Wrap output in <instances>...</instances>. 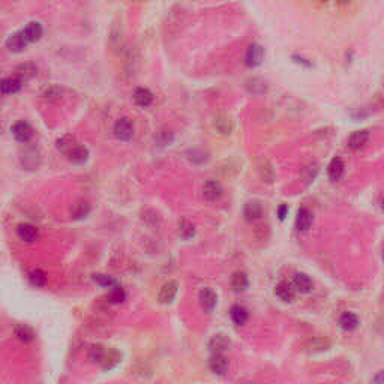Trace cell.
I'll return each mask as SVG.
<instances>
[{
	"label": "cell",
	"mask_w": 384,
	"mask_h": 384,
	"mask_svg": "<svg viewBox=\"0 0 384 384\" xmlns=\"http://www.w3.org/2000/svg\"><path fill=\"white\" fill-rule=\"evenodd\" d=\"M93 282L104 288H111L114 287V285H117V281H116V279H113V278L108 276V275H104V273H96V275H93Z\"/></svg>",
	"instance_id": "37"
},
{
	"label": "cell",
	"mask_w": 384,
	"mask_h": 384,
	"mask_svg": "<svg viewBox=\"0 0 384 384\" xmlns=\"http://www.w3.org/2000/svg\"><path fill=\"white\" fill-rule=\"evenodd\" d=\"M263 57H264L263 47L258 45V44H252V45H249V48H248V51L245 54V65L249 66V68H255V66L261 65Z\"/></svg>",
	"instance_id": "4"
},
{
	"label": "cell",
	"mask_w": 384,
	"mask_h": 384,
	"mask_svg": "<svg viewBox=\"0 0 384 384\" xmlns=\"http://www.w3.org/2000/svg\"><path fill=\"white\" fill-rule=\"evenodd\" d=\"M125 299H126V293H125V290L120 287L119 284L114 285V287H111L110 293L107 294V300H108L110 303H113V305H117V303L125 302Z\"/></svg>",
	"instance_id": "32"
},
{
	"label": "cell",
	"mask_w": 384,
	"mask_h": 384,
	"mask_svg": "<svg viewBox=\"0 0 384 384\" xmlns=\"http://www.w3.org/2000/svg\"><path fill=\"white\" fill-rule=\"evenodd\" d=\"M258 174H260V177L266 182V183H272L273 180H275V168H273V165L270 164V161L267 159H261L260 162H258Z\"/></svg>",
	"instance_id": "26"
},
{
	"label": "cell",
	"mask_w": 384,
	"mask_h": 384,
	"mask_svg": "<svg viewBox=\"0 0 384 384\" xmlns=\"http://www.w3.org/2000/svg\"><path fill=\"white\" fill-rule=\"evenodd\" d=\"M173 132L168 131V129H162V131H159L158 134L155 135V141H156V144H159V146H167V144H170V143L173 141Z\"/></svg>",
	"instance_id": "38"
},
{
	"label": "cell",
	"mask_w": 384,
	"mask_h": 384,
	"mask_svg": "<svg viewBox=\"0 0 384 384\" xmlns=\"http://www.w3.org/2000/svg\"><path fill=\"white\" fill-rule=\"evenodd\" d=\"M17 236L23 242H35L38 239V228L32 224H20L17 227Z\"/></svg>",
	"instance_id": "14"
},
{
	"label": "cell",
	"mask_w": 384,
	"mask_h": 384,
	"mask_svg": "<svg viewBox=\"0 0 384 384\" xmlns=\"http://www.w3.org/2000/svg\"><path fill=\"white\" fill-rule=\"evenodd\" d=\"M176 294H177V284L174 281H168L162 285L159 291V302L164 305H168L173 302Z\"/></svg>",
	"instance_id": "15"
},
{
	"label": "cell",
	"mask_w": 384,
	"mask_h": 384,
	"mask_svg": "<svg viewBox=\"0 0 384 384\" xmlns=\"http://www.w3.org/2000/svg\"><path fill=\"white\" fill-rule=\"evenodd\" d=\"M114 135L122 141H129L134 137V125L129 119H119L114 125Z\"/></svg>",
	"instance_id": "2"
},
{
	"label": "cell",
	"mask_w": 384,
	"mask_h": 384,
	"mask_svg": "<svg viewBox=\"0 0 384 384\" xmlns=\"http://www.w3.org/2000/svg\"><path fill=\"white\" fill-rule=\"evenodd\" d=\"M368 138H369V134L366 131H356L348 138V147L351 150L357 152V150L365 147V144L368 143Z\"/></svg>",
	"instance_id": "17"
},
{
	"label": "cell",
	"mask_w": 384,
	"mask_h": 384,
	"mask_svg": "<svg viewBox=\"0 0 384 384\" xmlns=\"http://www.w3.org/2000/svg\"><path fill=\"white\" fill-rule=\"evenodd\" d=\"M345 173V164L341 158H333L330 161V164L327 165V174L330 177V180L338 182L342 179V176Z\"/></svg>",
	"instance_id": "11"
},
{
	"label": "cell",
	"mask_w": 384,
	"mask_h": 384,
	"mask_svg": "<svg viewBox=\"0 0 384 384\" xmlns=\"http://www.w3.org/2000/svg\"><path fill=\"white\" fill-rule=\"evenodd\" d=\"M23 86V81L18 77H9L5 78L2 81V93L3 95H12L17 93Z\"/></svg>",
	"instance_id": "27"
},
{
	"label": "cell",
	"mask_w": 384,
	"mask_h": 384,
	"mask_svg": "<svg viewBox=\"0 0 384 384\" xmlns=\"http://www.w3.org/2000/svg\"><path fill=\"white\" fill-rule=\"evenodd\" d=\"M209 368L213 374L224 375L228 371V360L225 356H222V353H213L209 359Z\"/></svg>",
	"instance_id": "5"
},
{
	"label": "cell",
	"mask_w": 384,
	"mask_h": 384,
	"mask_svg": "<svg viewBox=\"0 0 384 384\" xmlns=\"http://www.w3.org/2000/svg\"><path fill=\"white\" fill-rule=\"evenodd\" d=\"M246 89H248V92L254 93V95H261L267 90V86L260 78H251L246 81Z\"/></svg>",
	"instance_id": "33"
},
{
	"label": "cell",
	"mask_w": 384,
	"mask_h": 384,
	"mask_svg": "<svg viewBox=\"0 0 384 384\" xmlns=\"http://www.w3.org/2000/svg\"><path fill=\"white\" fill-rule=\"evenodd\" d=\"M293 287L297 293L300 294H308L312 291L314 288V284H312V279L305 275V273H296L294 278H293Z\"/></svg>",
	"instance_id": "10"
},
{
	"label": "cell",
	"mask_w": 384,
	"mask_h": 384,
	"mask_svg": "<svg viewBox=\"0 0 384 384\" xmlns=\"http://www.w3.org/2000/svg\"><path fill=\"white\" fill-rule=\"evenodd\" d=\"M243 216L249 222L260 219L263 216V206L258 201H249V203H246L245 207H243Z\"/></svg>",
	"instance_id": "18"
},
{
	"label": "cell",
	"mask_w": 384,
	"mask_h": 384,
	"mask_svg": "<svg viewBox=\"0 0 384 384\" xmlns=\"http://www.w3.org/2000/svg\"><path fill=\"white\" fill-rule=\"evenodd\" d=\"M203 195H204V198L207 200V201H210V203H216V201H219L221 198H222V195H224V188H222V185L218 182V180H207L206 183H204V186H203Z\"/></svg>",
	"instance_id": "1"
},
{
	"label": "cell",
	"mask_w": 384,
	"mask_h": 384,
	"mask_svg": "<svg viewBox=\"0 0 384 384\" xmlns=\"http://www.w3.org/2000/svg\"><path fill=\"white\" fill-rule=\"evenodd\" d=\"M338 2H339V3H342V5H345V3H348L350 0H338Z\"/></svg>",
	"instance_id": "43"
},
{
	"label": "cell",
	"mask_w": 384,
	"mask_h": 384,
	"mask_svg": "<svg viewBox=\"0 0 384 384\" xmlns=\"http://www.w3.org/2000/svg\"><path fill=\"white\" fill-rule=\"evenodd\" d=\"M288 215V206L287 204H281L279 207H278V218L281 219V221H284L285 218H287Z\"/></svg>",
	"instance_id": "41"
},
{
	"label": "cell",
	"mask_w": 384,
	"mask_h": 384,
	"mask_svg": "<svg viewBox=\"0 0 384 384\" xmlns=\"http://www.w3.org/2000/svg\"><path fill=\"white\" fill-rule=\"evenodd\" d=\"M14 335L17 336V339H20L21 342H32L35 339V332L33 329L26 324H17L14 327Z\"/></svg>",
	"instance_id": "28"
},
{
	"label": "cell",
	"mask_w": 384,
	"mask_h": 384,
	"mask_svg": "<svg viewBox=\"0 0 384 384\" xmlns=\"http://www.w3.org/2000/svg\"><path fill=\"white\" fill-rule=\"evenodd\" d=\"M230 317L236 326H245L248 323L249 314H248L246 308L240 306V305H234L230 309Z\"/></svg>",
	"instance_id": "22"
},
{
	"label": "cell",
	"mask_w": 384,
	"mask_h": 384,
	"mask_svg": "<svg viewBox=\"0 0 384 384\" xmlns=\"http://www.w3.org/2000/svg\"><path fill=\"white\" fill-rule=\"evenodd\" d=\"M249 285V279L246 276V273L243 272H236L233 276H231V288L233 291L236 293H243L246 288Z\"/></svg>",
	"instance_id": "23"
},
{
	"label": "cell",
	"mask_w": 384,
	"mask_h": 384,
	"mask_svg": "<svg viewBox=\"0 0 384 384\" xmlns=\"http://www.w3.org/2000/svg\"><path fill=\"white\" fill-rule=\"evenodd\" d=\"M309 348H311V351L312 353H318V351H324L329 348V342H327L326 339H321V338H318V339H314V341H311V344H309Z\"/></svg>",
	"instance_id": "40"
},
{
	"label": "cell",
	"mask_w": 384,
	"mask_h": 384,
	"mask_svg": "<svg viewBox=\"0 0 384 384\" xmlns=\"http://www.w3.org/2000/svg\"><path fill=\"white\" fill-rule=\"evenodd\" d=\"M312 225V213L306 207H302L297 212L296 216V228L299 231H306Z\"/></svg>",
	"instance_id": "21"
},
{
	"label": "cell",
	"mask_w": 384,
	"mask_h": 384,
	"mask_svg": "<svg viewBox=\"0 0 384 384\" xmlns=\"http://www.w3.org/2000/svg\"><path fill=\"white\" fill-rule=\"evenodd\" d=\"M275 294L279 300L282 302H291L294 299V294H296V290L293 287V284H288V282H279L276 287H275Z\"/></svg>",
	"instance_id": "16"
},
{
	"label": "cell",
	"mask_w": 384,
	"mask_h": 384,
	"mask_svg": "<svg viewBox=\"0 0 384 384\" xmlns=\"http://www.w3.org/2000/svg\"><path fill=\"white\" fill-rule=\"evenodd\" d=\"M339 326L344 332H353L359 327V318L353 312H344L339 318Z\"/></svg>",
	"instance_id": "24"
},
{
	"label": "cell",
	"mask_w": 384,
	"mask_h": 384,
	"mask_svg": "<svg viewBox=\"0 0 384 384\" xmlns=\"http://www.w3.org/2000/svg\"><path fill=\"white\" fill-rule=\"evenodd\" d=\"M188 158H189V161L195 162V164H203V162L207 161V155H206L204 150H201V149H194V150H191L188 153Z\"/></svg>",
	"instance_id": "39"
},
{
	"label": "cell",
	"mask_w": 384,
	"mask_h": 384,
	"mask_svg": "<svg viewBox=\"0 0 384 384\" xmlns=\"http://www.w3.org/2000/svg\"><path fill=\"white\" fill-rule=\"evenodd\" d=\"M105 354H107V348L104 345H101V344H96V345H92L89 348V359L93 363L101 365V362L104 360Z\"/></svg>",
	"instance_id": "35"
},
{
	"label": "cell",
	"mask_w": 384,
	"mask_h": 384,
	"mask_svg": "<svg viewBox=\"0 0 384 384\" xmlns=\"http://www.w3.org/2000/svg\"><path fill=\"white\" fill-rule=\"evenodd\" d=\"M42 99L47 102H59L63 96V92L59 86H48L44 89V92L41 93Z\"/></svg>",
	"instance_id": "30"
},
{
	"label": "cell",
	"mask_w": 384,
	"mask_h": 384,
	"mask_svg": "<svg viewBox=\"0 0 384 384\" xmlns=\"http://www.w3.org/2000/svg\"><path fill=\"white\" fill-rule=\"evenodd\" d=\"M380 380H381V381H384V372L381 374V375H377V377H375V381H380Z\"/></svg>",
	"instance_id": "42"
},
{
	"label": "cell",
	"mask_w": 384,
	"mask_h": 384,
	"mask_svg": "<svg viewBox=\"0 0 384 384\" xmlns=\"http://www.w3.org/2000/svg\"><path fill=\"white\" fill-rule=\"evenodd\" d=\"M383 257H384V255H383Z\"/></svg>",
	"instance_id": "45"
},
{
	"label": "cell",
	"mask_w": 384,
	"mask_h": 384,
	"mask_svg": "<svg viewBox=\"0 0 384 384\" xmlns=\"http://www.w3.org/2000/svg\"><path fill=\"white\" fill-rule=\"evenodd\" d=\"M75 146H78L77 140H75L74 135L71 134L63 135L62 138H59L57 141H56V147H57L59 152H62V153L69 155Z\"/></svg>",
	"instance_id": "25"
},
{
	"label": "cell",
	"mask_w": 384,
	"mask_h": 384,
	"mask_svg": "<svg viewBox=\"0 0 384 384\" xmlns=\"http://www.w3.org/2000/svg\"><path fill=\"white\" fill-rule=\"evenodd\" d=\"M231 345L230 338L225 333H216L209 341V350L212 353H224Z\"/></svg>",
	"instance_id": "9"
},
{
	"label": "cell",
	"mask_w": 384,
	"mask_h": 384,
	"mask_svg": "<svg viewBox=\"0 0 384 384\" xmlns=\"http://www.w3.org/2000/svg\"><path fill=\"white\" fill-rule=\"evenodd\" d=\"M198 300H200V305L201 308L210 314L212 311L216 306V302H218V297H216V293L210 290V288H203L198 294Z\"/></svg>",
	"instance_id": "6"
},
{
	"label": "cell",
	"mask_w": 384,
	"mask_h": 384,
	"mask_svg": "<svg viewBox=\"0 0 384 384\" xmlns=\"http://www.w3.org/2000/svg\"><path fill=\"white\" fill-rule=\"evenodd\" d=\"M29 42H27V39L24 36V33H23V30L21 32H15V33H12L9 38L6 39V48L11 51V53H20V51H23L24 48H26V45H27Z\"/></svg>",
	"instance_id": "7"
},
{
	"label": "cell",
	"mask_w": 384,
	"mask_h": 384,
	"mask_svg": "<svg viewBox=\"0 0 384 384\" xmlns=\"http://www.w3.org/2000/svg\"><path fill=\"white\" fill-rule=\"evenodd\" d=\"M33 132H35V131H33L32 125L27 123V122H24V120L17 122V123L12 126V135L15 137L17 141L23 143V144L29 143V141L33 138Z\"/></svg>",
	"instance_id": "3"
},
{
	"label": "cell",
	"mask_w": 384,
	"mask_h": 384,
	"mask_svg": "<svg viewBox=\"0 0 384 384\" xmlns=\"http://www.w3.org/2000/svg\"><path fill=\"white\" fill-rule=\"evenodd\" d=\"M36 74H38V68L35 63H30V62L21 63L15 68V77H18L21 81H29L33 77H36Z\"/></svg>",
	"instance_id": "13"
},
{
	"label": "cell",
	"mask_w": 384,
	"mask_h": 384,
	"mask_svg": "<svg viewBox=\"0 0 384 384\" xmlns=\"http://www.w3.org/2000/svg\"><path fill=\"white\" fill-rule=\"evenodd\" d=\"M23 33H24V36H26L29 44H33V42H38L39 39L42 38L44 29H42V26L39 24L38 21H30L23 29Z\"/></svg>",
	"instance_id": "12"
},
{
	"label": "cell",
	"mask_w": 384,
	"mask_h": 384,
	"mask_svg": "<svg viewBox=\"0 0 384 384\" xmlns=\"http://www.w3.org/2000/svg\"><path fill=\"white\" fill-rule=\"evenodd\" d=\"M122 362V354L114 350V348H111V350H107V354H105V357H104V360L101 362V368L104 369V371H111V369H114L116 366L119 365Z\"/></svg>",
	"instance_id": "20"
},
{
	"label": "cell",
	"mask_w": 384,
	"mask_h": 384,
	"mask_svg": "<svg viewBox=\"0 0 384 384\" xmlns=\"http://www.w3.org/2000/svg\"><path fill=\"white\" fill-rule=\"evenodd\" d=\"M29 279H30V282H32L35 287L38 288L45 287V284H47V275H45L44 270L41 269L32 270V272L29 273Z\"/></svg>",
	"instance_id": "36"
},
{
	"label": "cell",
	"mask_w": 384,
	"mask_h": 384,
	"mask_svg": "<svg viewBox=\"0 0 384 384\" xmlns=\"http://www.w3.org/2000/svg\"><path fill=\"white\" fill-rule=\"evenodd\" d=\"M134 101L138 107L146 108V107L152 105V102H153V93H152L149 89L138 87V89H135L134 90Z\"/></svg>",
	"instance_id": "19"
},
{
	"label": "cell",
	"mask_w": 384,
	"mask_h": 384,
	"mask_svg": "<svg viewBox=\"0 0 384 384\" xmlns=\"http://www.w3.org/2000/svg\"><path fill=\"white\" fill-rule=\"evenodd\" d=\"M381 207H383V210H384V201H383V204H381Z\"/></svg>",
	"instance_id": "44"
},
{
	"label": "cell",
	"mask_w": 384,
	"mask_h": 384,
	"mask_svg": "<svg viewBox=\"0 0 384 384\" xmlns=\"http://www.w3.org/2000/svg\"><path fill=\"white\" fill-rule=\"evenodd\" d=\"M68 156L75 164H84L89 159V150L86 147H83V146H75Z\"/></svg>",
	"instance_id": "34"
},
{
	"label": "cell",
	"mask_w": 384,
	"mask_h": 384,
	"mask_svg": "<svg viewBox=\"0 0 384 384\" xmlns=\"http://www.w3.org/2000/svg\"><path fill=\"white\" fill-rule=\"evenodd\" d=\"M213 126L215 129L222 135H230L233 132V120L228 114L219 113L213 119Z\"/></svg>",
	"instance_id": "8"
},
{
	"label": "cell",
	"mask_w": 384,
	"mask_h": 384,
	"mask_svg": "<svg viewBox=\"0 0 384 384\" xmlns=\"http://www.w3.org/2000/svg\"><path fill=\"white\" fill-rule=\"evenodd\" d=\"M177 234H179V237L183 239V240H189V239H192V237L195 236V227H194V224L189 222V221H186V219H182V221L179 222V225H177Z\"/></svg>",
	"instance_id": "29"
},
{
	"label": "cell",
	"mask_w": 384,
	"mask_h": 384,
	"mask_svg": "<svg viewBox=\"0 0 384 384\" xmlns=\"http://www.w3.org/2000/svg\"><path fill=\"white\" fill-rule=\"evenodd\" d=\"M72 218L74 219H83V218H86L89 213H90V204L86 201V200H80L77 201L74 206H72Z\"/></svg>",
	"instance_id": "31"
}]
</instances>
